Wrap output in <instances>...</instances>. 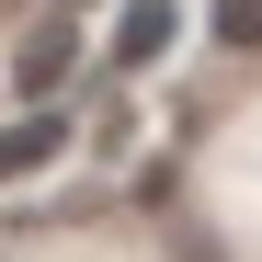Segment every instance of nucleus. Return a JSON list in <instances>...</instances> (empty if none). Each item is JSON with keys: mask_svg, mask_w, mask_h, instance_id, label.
Masks as SVG:
<instances>
[{"mask_svg": "<svg viewBox=\"0 0 262 262\" xmlns=\"http://www.w3.org/2000/svg\"><path fill=\"white\" fill-rule=\"evenodd\" d=\"M69 69H80V34H69V23H34L23 46H12V80H23V103H34V114H46V92H57Z\"/></svg>", "mask_w": 262, "mask_h": 262, "instance_id": "f257e3e1", "label": "nucleus"}, {"mask_svg": "<svg viewBox=\"0 0 262 262\" xmlns=\"http://www.w3.org/2000/svg\"><path fill=\"white\" fill-rule=\"evenodd\" d=\"M69 148V114H23V125H0V183H12V171H46Z\"/></svg>", "mask_w": 262, "mask_h": 262, "instance_id": "f03ea898", "label": "nucleus"}, {"mask_svg": "<svg viewBox=\"0 0 262 262\" xmlns=\"http://www.w3.org/2000/svg\"><path fill=\"white\" fill-rule=\"evenodd\" d=\"M114 57H125V69L171 57V0H125V23H114Z\"/></svg>", "mask_w": 262, "mask_h": 262, "instance_id": "7ed1b4c3", "label": "nucleus"}, {"mask_svg": "<svg viewBox=\"0 0 262 262\" xmlns=\"http://www.w3.org/2000/svg\"><path fill=\"white\" fill-rule=\"evenodd\" d=\"M216 46H262V0H216Z\"/></svg>", "mask_w": 262, "mask_h": 262, "instance_id": "20e7f679", "label": "nucleus"}]
</instances>
